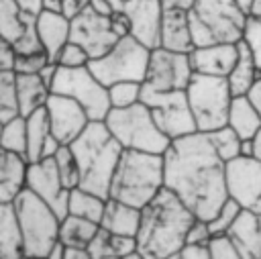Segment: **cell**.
Wrapping results in <instances>:
<instances>
[{"label": "cell", "mask_w": 261, "mask_h": 259, "mask_svg": "<svg viewBox=\"0 0 261 259\" xmlns=\"http://www.w3.org/2000/svg\"><path fill=\"white\" fill-rule=\"evenodd\" d=\"M165 188L173 192L188 210L210 220L224 204V161L216 155L206 133H192L169 143L163 153Z\"/></svg>", "instance_id": "6da1fadb"}, {"label": "cell", "mask_w": 261, "mask_h": 259, "mask_svg": "<svg viewBox=\"0 0 261 259\" xmlns=\"http://www.w3.org/2000/svg\"><path fill=\"white\" fill-rule=\"evenodd\" d=\"M196 216L167 188H163L145 208L135 235L137 253L143 259H165L186 247V237Z\"/></svg>", "instance_id": "7a4b0ae2"}, {"label": "cell", "mask_w": 261, "mask_h": 259, "mask_svg": "<svg viewBox=\"0 0 261 259\" xmlns=\"http://www.w3.org/2000/svg\"><path fill=\"white\" fill-rule=\"evenodd\" d=\"M69 147L80 165V188L108 198L110 182L124 149L104 120H92Z\"/></svg>", "instance_id": "3957f363"}, {"label": "cell", "mask_w": 261, "mask_h": 259, "mask_svg": "<svg viewBox=\"0 0 261 259\" xmlns=\"http://www.w3.org/2000/svg\"><path fill=\"white\" fill-rule=\"evenodd\" d=\"M165 188L163 155L124 149L114 169L108 198L145 208Z\"/></svg>", "instance_id": "277c9868"}, {"label": "cell", "mask_w": 261, "mask_h": 259, "mask_svg": "<svg viewBox=\"0 0 261 259\" xmlns=\"http://www.w3.org/2000/svg\"><path fill=\"white\" fill-rule=\"evenodd\" d=\"M188 16L194 47L243 41L249 18L234 0H196Z\"/></svg>", "instance_id": "5b68a950"}, {"label": "cell", "mask_w": 261, "mask_h": 259, "mask_svg": "<svg viewBox=\"0 0 261 259\" xmlns=\"http://www.w3.org/2000/svg\"><path fill=\"white\" fill-rule=\"evenodd\" d=\"M104 124L122 149L163 155L171 143L159 131L149 106L143 102H137L128 108H110Z\"/></svg>", "instance_id": "8992f818"}, {"label": "cell", "mask_w": 261, "mask_h": 259, "mask_svg": "<svg viewBox=\"0 0 261 259\" xmlns=\"http://www.w3.org/2000/svg\"><path fill=\"white\" fill-rule=\"evenodd\" d=\"M14 208L22 232L24 257H47L51 247L59 241V216L27 188L14 200Z\"/></svg>", "instance_id": "52a82bcc"}, {"label": "cell", "mask_w": 261, "mask_h": 259, "mask_svg": "<svg viewBox=\"0 0 261 259\" xmlns=\"http://www.w3.org/2000/svg\"><path fill=\"white\" fill-rule=\"evenodd\" d=\"M186 96L198 133H212L226 124L232 102V92L226 77L194 73L186 88Z\"/></svg>", "instance_id": "ba28073f"}, {"label": "cell", "mask_w": 261, "mask_h": 259, "mask_svg": "<svg viewBox=\"0 0 261 259\" xmlns=\"http://www.w3.org/2000/svg\"><path fill=\"white\" fill-rule=\"evenodd\" d=\"M151 49L139 43L133 35L116 41V45L102 57L90 59V71L108 88L116 82H141L147 75Z\"/></svg>", "instance_id": "9c48e42d"}, {"label": "cell", "mask_w": 261, "mask_h": 259, "mask_svg": "<svg viewBox=\"0 0 261 259\" xmlns=\"http://www.w3.org/2000/svg\"><path fill=\"white\" fill-rule=\"evenodd\" d=\"M51 92L73 98L84 106L90 120H104L110 112L108 88L90 71V67H59L55 71Z\"/></svg>", "instance_id": "30bf717a"}, {"label": "cell", "mask_w": 261, "mask_h": 259, "mask_svg": "<svg viewBox=\"0 0 261 259\" xmlns=\"http://www.w3.org/2000/svg\"><path fill=\"white\" fill-rule=\"evenodd\" d=\"M141 102L149 106L159 131L169 141L198 133L194 114L188 104L186 90H179V92H145V90H141Z\"/></svg>", "instance_id": "8fae6325"}, {"label": "cell", "mask_w": 261, "mask_h": 259, "mask_svg": "<svg viewBox=\"0 0 261 259\" xmlns=\"http://www.w3.org/2000/svg\"><path fill=\"white\" fill-rule=\"evenodd\" d=\"M194 75L190 55L169 51L163 47L151 49L147 75L143 80L145 92H179L186 90Z\"/></svg>", "instance_id": "7c38bea8"}, {"label": "cell", "mask_w": 261, "mask_h": 259, "mask_svg": "<svg viewBox=\"0 0 261 259\" xmlns=\"http://www.w3.org/2000/svg\"><path fill=\"white\" fill-rule=\"evenodd\" d=\"M226 196L243 210L261 214V161L255 157H234L224 163Z\"/></svg>", "instance_id": "4fadbf2b"}, {"label": "cell", "mask_w": 261, "mask_h": 259, "mask_svg": "<svg viewBox=\"0 0 261 259\" xmlns=\"http://www.w3.org/2000/svg\"><path fill=\"white\" fill-rule=\"evenodd\" d=\"M118 39L120 37L114 33V27H112V14H100L92 6H88L84 12L71 18L69 41L84 47L90 59H96L108 53Z\"/></svg>", "instance_id": "5bb4252c"}, {"label": "cell", "mask_w": 261, "mask_h": 259, "mask_svg": "<svg viewBox=\"0 0 261 259\" xmlns=\"http://www.w3.org/2000/svg\"><path fill=\"white\" fill-rule=\"evenodd\" d=\"M27 190L39 196L61 218L69 214V190L63 186L55 159L31 161L27 167Z\"/></svg>", "instance_id": "9a60e30c"}, {"label": "cell", "mask_w": 261, "mask_h": 259, "mask_svg": "<svg viewBox=\"0 0 261 259\" xmlns=\"http://www.w3.org/2000/svg\"><path fill=\"white\" fill-rule=\"evenodd\" d=\"M47 116H49V126L51 135L61 143V145H71L92 122L88 112L84 110L82 104H77L73 98L55 94L51 92L47 104H45Z\"/></svg>", "instance_id": "2e32d148"}, {"label": "cell", "mask_w": 261, "mask_h": 259, "mask_svg": "<svg viewBox=\"0 0 261 259\" xmlns=\"http://www.w3.org/2000/svg\"><path fill=\"white\" fill-rule=\"evenodd\" d=\"M130 24V35L149 49L159 47L161 35V0H128L120 10Z\"/></svg>", "instance_id": "e0dca14e"}, {"label": "cell", "mask_w": 261, "mask_h": 259, "mask_svg": "<svg viewBox=\"0 0 261 259\" xmlns=\"http://www.w3.org/2000/svg\"><path fill=\"white\" fill-rule=\"evenodd\" d=\"M188 55L194 73L226 77L237 61L239 43H214V45L194 47Z\"/></svg>", "instance_id": "ac0fdd59"}, {"label": "cell", "mask_w": 261, "mask_h": 259, "mask_svg": "<svg viewBox=\"0 0 261 259\" xmlns=\"http://www.w3.org/2000/svg\"><path fill=\"white\" fill-rule=\"evenodd\" d=\"M159 47L177 53H190L194 49L190 16L186 10H163Z\"/></svg>", "instance_id": "d6986e66"}, {"label": "cell", "mask_w": 261, "mask_h": 259, "mask_svg": "<svg viewBox=\"0 0 261 259\" xmlns=\"http://www.w3.org/2000/svg\"><path fill=\"white\" fill-rule=\"evenodd\" d=\"M27 157L0 147V202H14L27 188Z\"/></svg>", "instance_id": "ffe728a7"}, {"label": "cell", "mask_w": 261, "mask_h": 259, "mask_svg": "<svg viewBox=\"0 0 261 259\" xmlns=\"http://www.w3.org/2000/svg\"><path fill=\"white\" fill-rule=\"evenodd\" d=\"M69 31H71V20L63 12L43 10L37 16V35H39V41H41L45 53L51 57L53 63H55V57L61 51V47L69 41Z\"/></svg>", "instance_id": "44dd1931"}, {"label": "cell", "mask_w": 261, "mask_h": 259, "mask_svg": "<svg viewBox=\"0 0 261 259\" xmlns=\"http://www.w3.org/2000/svg\"><path fill=\"white\" fill-rule=\"evenodd\" d=\"M16 108L20 116H29L43 108L51 96V88L41 80L39 73H14Z\"/></svg>", "instance_id": "7402d4cb"}, {"label": "cell", "mask_w": 261, "mask_h": 259, "mask_svg": "<svg viewBox=\"0 0 261 259\" xmlns=\"http://www.w3.org/2000/svg\"><path fill=\"white\" fill-rule=\"evenodd\" d=\"M228 235L243 259H261V214L243 210Z\"/></svg>", "instance_id": "603a6c76"}, {"label": "cell", "mask_w": 261, "mask_h": 259, "mask_svg": "<svg viewBox=\"0 0 261 259\" xmlns=\"http://www.w3.org/2000/svg\"><path fill=\"white\" fill-rule=\"evenodd\" d=\"M139 222H141V208H135L114 198H106L104 214L100 220V226L104 230L122 237H135L139 230Z\"/></svg>", "instance_id": "cb8c5ba5"}, {"label": "cell", "mask_w": 261, "mask_h": 259, "mask_svg": "<svg viewBox=\"0 0 261 259\" xmlns=\"http://www.w3.org/2000/svg\"><path fill=\"white\" fill-rule=\"evenodd\" d=\"M24 245L14 202H0V259H22Z\"/></svg>", "instance_id": "d4e9b609"}, {"label": "cell", "mask_w": 261, "mask_h": 259, "mask_svg": "<svg viewBox=\"0 0 261 259\" xmlns=\"http://www.w3.org/2000/svg\"><path fill=\"white\" fill-rule=\"evenodd\" d=\"M259 75H261V71L255 63V57H253L249 45L245 41H239L237 61H234L230 73L226 75V82H228L232 96H247L249 90L253 88V84L259 80Z\"/></svg>", "instance_id": "484cf974"}, {"label": "cell", "mask_w": 261, "mask_h": 259, "mask_svg": "<svg viewBox=\"0 0 261 259\" xmlns=\"http://www.w3.org/2000/svg\"><path fill=\"white\" fill-rule=\"evenodd\" d=\"M86 251L92 259H122L126 255L137 253V241L135 237L114 235L100 226Z\"/></svg>", "instance_id": "4316f807"}, {"label": "cell", "mask_w": 261, "mask_h": 259, "mask_svg": "<svg viewBox=\"0 0 261 259\" xmlns=\"http://www.w3.org/2000/svg\"><path fill=\"white\" fill-rule=\"evenodd\" d=\"M226 124L241 139H253L255 137V133L261 128V114L255 108V104L249 100V96H232Z\"/></svg>", "instance_id": "83f0119b"}, {"label": "cell", "mask_w": 261, "mask_h": 259, "mask_svg": "<svg viewBox=\"0 0 261 259\" xmlns=\"http://www.w3.org/2000/svg\"><path fill=\"white\" fill-rule=\"evenodd\" d=\"M100 224L92 222L88 218L82 216H73L67 214L65 218H61L59 222V241L65 247H73V249H88V245L92 243V239L96 237Z\"/></svg>", "instance_id": "f1b7e54d"}, {"label": "cell", "mask_w": 261, "mask_h": 259, "mask_svg": "<svg viewBox=\"0 0 261 259\" xmlns=\"http://www.w3.org/2000/svg\"><path fill=\"white\" fill-rule=\"evenodd\" d=\"M51 137L49 116L45 106L27 116V161H39L47 139Z\"/></svg>", "instance_id": "f546056e"}, {"label": "cell", "mask_w": 261, "mask_h": 259, "mask_svg": "<svg viewBox=\"0 0 261 259\" xmlns=\"http://www.w3.org/2000/svg\"><path fill=\"white\" fill-rule=\"evenodd\" d=\"M104 206H106V198H102L90 190H84L80 186L69 190V214H73V216H82V218H88V220L100 224Z\"/></svg>", "instance_id": "4dcf8cb0"}, {"label": "cell", "mask_w": 261, "mask_h": 259, "mask_svg": "<svg viewBox=\"0 0 261 259\" xmlns=\"http://www.w3.org/2000/svg\"><path fill=\"white\" fill-rule=\"evenodd\" d=\"M0 147L27 157V118L24 116L18 114L2 124Z\"/></svg>", "instance_id": "1f68e13d"}, {"label": "cell", "mask_w": 261, "mask_h": 259, "mask_svg": "<svg viewBox=\"0 0 261 259\" xmlns=\"http://www.w3.org/2000/svg\"><path fill=\"white\" fill-rule=\"evenodd\" d=\"M206 135H208L216 155L224 163L234 159V157H241V143H243V139L228 124H224V126H220V128H216L212 133H206Z\"/></svg>", "instance_id": "d6a6232c"}, {"label": "cell", "mask_w": 261, "mask_h": 259, "mask_svg": "<svg viewBox=\"0 0 261 259\" xmlns=\"http://www.w3.org/2000/svg\"><path fill=\"white\" fill-rule=\"evenodd\" d=\"M22 27L24 20L16 0H0V35L14 43L22 33Z\"/></svg>", "instance_id": "836d02e7"}, {"label": "cell", "mask_w": 261, "mask_h": 259, "mask_svg": "<svg viewBox=\"0 0 261 259\" xmlns=\"http://www.w3.org/2000/svg\"><path fill=\"white\" fill-rule=\"evenodd\" d=\"M53 159H55V165H57V171H59V177H61L63 186L67 190L77 188L80 186V165L75 161V155H73L71 147L61 145Z\"/></svg>", "instance_id": "e575fe53"}, {"label": "cell", "mask_w": 261, "mask_h": 259, "mask_svg": "<svg viewBox=\"0 0 261 259\" xmlns=\"http://www.w3.org/2000/svg\"><path fill=\"white\" fill-rule=\"evenodd\" d=\"M141 82H116L108 86V98L110 108H128L137 102H141Z\"/></svg>", "instance_id": "d590c367"}, {"label": "cell", "mask_w": 261, "mask_h": 259, "mask_svg": "<svg viewBox=\"0 0 261 259\" xmlns=\"http://www.w3.org/2000/svg\"><path fill=\"white\" fill-rule=\"evenodd\" d=\"M14 116H18L14 71H0V122L4 124Z\"/></svg>", "instance_id": "8d00e7d4"}, {"label": "cell", "mask_w": 261, "mask_h": 259, "mask_svg": "<svg viewBox=\"0 0 261 259\" xmlns=\"http://www.w3.org/2000/svg\"><path fill=\"white\" fill-rule=\"evenodd\" d=\"M241 212H243V208L234 200L226 198L224 204L216 210V214L208 220L210 232L212 235H228V230L232 228V224L237 222V218L241 216Z\"/></svg>", "instance_id": "74e56055"}, {"label": "cell", "mask_w": 261, "mask_h": 259, "mask_svg": "<svg viewBox=\"0 0 261 259\" xmlns=\"http://www.w3.org/2000/svg\"><path fill=\"white\" fill-rule=\"evenodd\" d=\"M22 20H24L22 33L12 43L14 53H37V51H45L43 45H41V41H39V35H37V16L22 14Z\"/></svg>", "instance_id": "f35d334b"}, {"label": "cell", "mask_w": 261, "mask_h": 259, "mask_svg": "<svg viewBox=\"0 0 261 259\" xmlns=\"http://www.w3.org/2000/svg\"><path fill=\"white\" fill-rule=\"evenodd\" d=\"M55 63H57L59 67H86V65L90 63V55H88L86 49L80 47L77 43L67 41V43L61 47V51L57 53Z\"/></svg>", "instance_id": "ab89813d"}, {"label": "cell", "mask_w": 261, "mask_h": 259, "mask_svg": "<svg viewBox=\"0 0 261 259\" xmlns=\"http://www.w3.org/2000/svg\"><path fill=\"white\" fill-rule=\"evenodd\" d=\"M51 63V57L45 51H37V53H16L14 57V73H41V69L45 65Z\"/></svg>", "instance_id": "60d3db41"}, {"label": "cell", "mask_w": 261, "mask_h": 259, "mask_svg": "<svg viewBox=\"0 0 261 259\" xmlns=\"http://www.w3.org/2000/svg\"><path fill=\"white\" fill-rule=\"evenodd\" d=\"M206 249L210 259H243L230 235H214Z\"/></svg>", "instance_id": "b9f144b4"}, {"label": "cell", "mask_w": 261, "mask_h": 259, "mask_svg": "<svg viewBox=\"0 0 261 259\" xmlns=\"http://www.w3.org/2000/svg\"><path fill=\"white\" fill-rule=\"evenodd\" d=\"M243 41L249 45V49H251V53L255 57V63H257V67L261 71V14H251L247 18Z\"/></svg>", "instance_id": "7bdbcfd3"}, {"label": "cell", "mask_w": 261, "mask_h": 259, "mask_svg": "<svg viewBox=\"0 0 261 259\" xmlns=\"http://www.w3.org/2000/svg\"><path fill=\"white\" fill-rule=\"evenodd\" d=\"M214 235L210 232V226H208V220H202V218H196L188 230V237H186V245H196V247H208L210 239Z\"/></svg>", "instance_id": "ee69618b"}, {"label": "cell", "mask_w": 261, "mask_h": 259, "mask_svg": "<svg viewBox=\"0 0 261 259\" xmlns=\"http://www.w3.org/2000/svg\"><path fill=\"white\" fill-rule=\"evenodd\" d=\"M14 57H16V53H14L12 43L0 35V71H12Z\"/></svg>", "instance_id": "f6af8a7d"}, {"label": "cell", "mask_w": 261, "mask_h": 259, "mask_svg": "<svg viewBox=\"0 0 261 259\" xmlns=\"http://www.w3.org/2000/svg\"><path fill=\"white\" fill-rule=\"evenodd\" d=\"M92 0H63V8L61 12L71 20L73 16H77L80 12H84L88 6H90Z\"/></svg>", "instance_id": "bcb514c9"}, {"label": "cell", "mask_w": 261, "mask_h": 259, "mask_svg": "<svg viewBox=\"0 0 261 259\" xmlns=\"http://www.w3.org/2000/svg\"><path fill=\"white\" fill-rule=\"evenodd\" d=\"M16 4L20 12L29 16H39L43 12V0H16Z\"/></svg>", "instance_id": "7dc6e473"}, {"label": "cell", "mask_w": 261, "mask_h": 259, "mask_svg": "<svg viewBox=\"0 0 261 259\" xmlns=\"http://www.w3.org/2000/svg\"><path fill=\"white\" fill-rule=\"evenodd\" d=\"M181 259H210L206 247H196V245H186L181 249Z\"/></svg>", "instance_id": "c3c4849f"}, {"label": "cell", "mask_w": 261, "mask_h": 259, "mask_svg": "<svg viewBox=\"0 0 261 259\" xmlns=\"http://www.w3.org/2000/svg\"><path fill=\"white\" fill-rule=\"evenodd\" d=\"M196 0H161V8L163 10H186L190 12Z\"/></svg>", "instance_id": "681fc988"}, {"label": "cell", "mask_w": 261, "mask_h": 259, "mask_svg": "<svg viewBox=\"0 0 261 259\" xmlns=\"http://www.w3.org/2000/svg\"><path fill=\"white\" fill-rule=\"evenodd\" d=\"M249 100L255 104V108L259 110V114H261V75H259V80L253 84V88L249 90Z\"/></svg>", "instance_id": "f907efd6"}, {"label": "cell", "mask_w": 261, "mask_h": 259, "mask_svg": "<svg viewBox=\"0 0 261 259\" xmlns=\"http://www.w3.org/2000/svg\"><path fill=\"white\" fill-rule=\"evenodd\" d=\"M90 6H92L96 12H100V14H114V8H112L110 0H92Z\"/></svg>", "instance_id": "816d5d0a"}, {"label": "cell", "mask_w": 261, "mask_h": 259, "mask_svg": "<svg viewBox=\"0 0 261 259\" xmlns=\"http://www.w3.org/2000/svg\"><path fill=\"white\" fill-rule=\"evenodd\" d=\"M65 253H67V247H65L61 241H57V243L51 247V251L47 253L45 259H65Z\"/></svg>", "instance_id": "f5cc1de1"}, {"label": "cell", "mask_w": 261, "mask_h": 259, "mask_svg": "<svg viewBox=\"0 0 261 259\" xmlns=\"http://www.w3.org/2000/svg\"><path fill=\"white\" fill-rule=\"evenodd\" d=\"M65 259H92V257H90V253H88L86 249H73V247H67Z\"/></svg>", "instance_id": "db71d44e"}, {"label": "cell", "mask_w": 261, "mask_h": 259, "mask_svg": "<svg viewBox=\"0 0 261 259\" xmlns=\"http://www.w3.org/2000/svg\"><path fill=\"white\" fill-rule=\"evenodd\" d=\"M61 8H63V0H43V10L61 12Z\"/></svg>", "instance_id": "11a10c76"}, {"label": "cell", "mask_w": 261, "mask_h": 259, "mask_svg": "<svg viewBox=\"0 0 261 259\" xmlns=\"http://www.w3.org/2000/svg\"><path fill=\"white\" fill-rule=\"evenodd\" d=\"M251 141H253V157L261 161V128L255 133V137Z\"/></svg>", "instance_id": "9f6ffc18"}, {"label": "cell", "mask_w": 261, "mask_h": 259, "mask_svg": "<svg viewBox=\"0 0 261 259\" xmlns=\"http://www.w3.org/2000/svg\"><path fill=\"white\" fill-rule=\"evenodd\" d=\"M237 2V6L247 14V16H251L253 14V6H255V0H234Z\"/></svg>", "instance_id": "6f0895ef"}, {"label": "cell", "mask_w": 261, "mask_h": 259, "mask_svg": "<svg viewBox=\"0 0 261 259\" xmlns=\"http://www.w3.org/2000/svg\"><path fill=\"white\" fill-rule=\"evenodd\" d=\"M253 14H261V0H255V6H253Z\"/></svg>", "instance_id": "680465c9"}, {"label": "cell", "mask_w": 261, "mask_h": 259, "mask_svg": "<svg viewBox=\"0 0 261 259\" xmlns=\"http://www.w3.org/2000/svg\"><path fill=\"white\" fill-rule=\"evenodd\" d=\"M165 259H181V251H177V253H171V255H167Z\"/></svg>", "instance_id": "91938a15"}, {"label": "cell", "mask_w": 261, "mask_h": 259, "mask_svg": "<svg viewBox=\"0 0 261 259\" xmlns=\"http://www.w3.org/2000/svg\"><path fill=\"white\" fill-rule=\"evenodd\" d=\"M122 259H143L139 253H133V255H126V257H122Z\"/></svg>", "instance_id": "94428289"}, {"label": "cell", "mask_w": 261, "mask_h": 259, "mask_svg": "<svg viewBox=\"0 0 261 259\" xmlns=\"http://www.w3.org/2000/svg\"><path fill=\"white\" fill-rule=\"evenodd\" d=\"M22 259H45V257H22Z\"/></svg>", "instance_id": "6125c7cd"}, {"label": "cell", "mask_w": 261, "mask_h": 259, "mask_svg": "<svg viewBox=\"0 0 261 259\" xmlns=\"http://www.w3.org/2000/svg\"><path fill=\"white\" fill-rule=\"evenodd\" d=\"M0 133H2V122H0Z\"/></svg>", "instance_id": "be15d7a7"}]
</instances>
